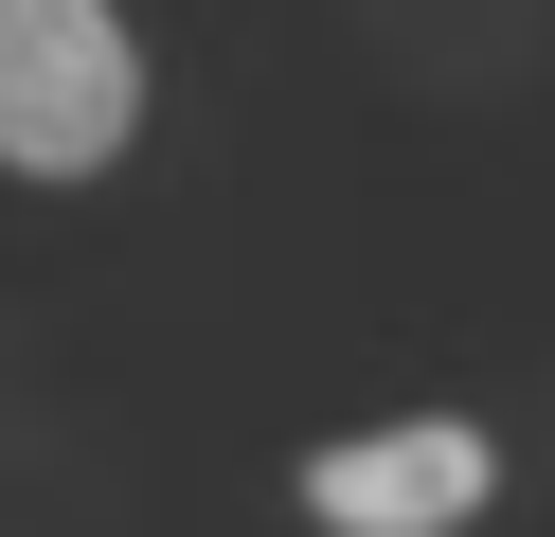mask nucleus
<instances>
[{
	"mask_svg": "<svg viewBox=\"0 0 555 537\" xmlns=\"http://www.w3.org/2000/svg\"><path fill=\"white\" fill-rule=\"evenodd\" d=\"M126 143H144V18L0 0V179H108Z\"/></svg>",
	"mask_w": 555,
	"mask_h": 537,
	"instance_id": "f257e3e1",
	"label": "nucleus"
},
{
	"mask_svg": "<svg viewBox=\"0 0 555 537\" xmlns=\"http://www.w3.org/2000/svg\"><path fill=\"white\" fill-rule=\"evenodd\" d=\"M287 501L323 537H483L502 501V430L483 412H376V430H323L287 465Z\"/></svg>",
	"mask_w": 555,
	"mask_h": 537,
	"instance_id": "f03ea898",
	"label": "nucleus"
}]
</instances>
